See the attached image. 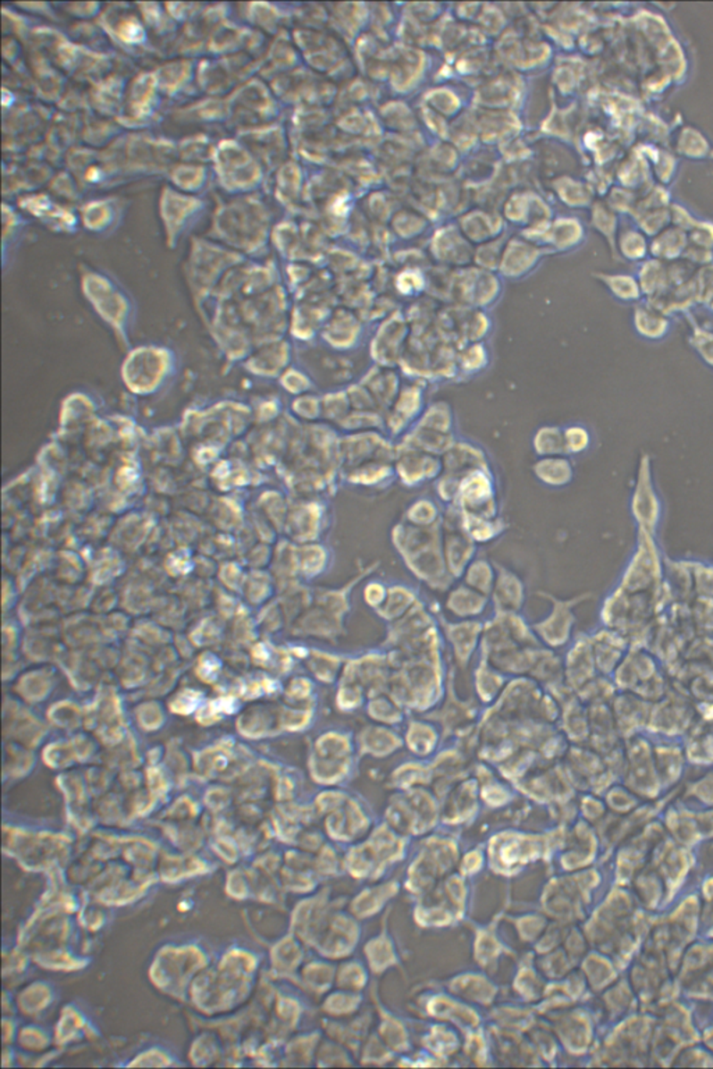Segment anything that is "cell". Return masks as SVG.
Listing matches in <instances>:
<instances>
[{
	"instance_id": "cell-5",
	"label": "cell",
	"mask_w": 713,
	"mask_h": 1069,
	"mask_svg": "<svg viewBox=\"0 0 713 1069\" xmlns=\"http://www.w3.org/2000/svg\"><path fill=\"white\" fill-rule=\"evenodd\" d=\"M616 254L628 263H644L650 258V240L638 228H619Z\"/></svg>"
},
{
	"instance_id": "cell-1",
	"label": "cell",
	"mask_w": 713,
	"mask_h": 1069,
	"mask_svg": "<svg viewBox=\"0 0 713 1069\" xmlns=\"http://www.w3.org/2000/svg\"><path fill=\"white\" fill-rule=\"evenodd\" d=\"M632 505L633 513L645 527L652 528L657 525L658 515H659V497L655 490L652 464H650V457L648 455H642L640 458Z\"/></svg>"
},
{
	"instance_id": "cell-9",
	"label": "cell",
	"mask_w": 713,
	"mask_h": 1069,
	"mask_svg": "<svg viewBox=\"0 0 713 1069\" xmlns=\"http://www.w3.org/2000/svg\"><path fill=\"white\" fill-rule=\"evenodd\" d=\"M688 244L713 249V223L710 221H697L688 231Z\"/></svg>"
},
{
	"instance_id": "cell-8",
	"label": "cell",
	"mask_w": 713,
	"mask_h": 1069,
	"mask_svg": "<svg viewBox=\"0 0 713 1069\" xmlns=\"http://www.w3.org/2000/svg\"><path fill=\"white\" fill-rule=\"evenodd\" d=\"M698 304H708L713 300V263L698 268L694 276Z\"/></svg>"
},
{
	"instance_id": "cell-7",
	"label": "cell",
	"mask_w": 713,
	"mask_h": 1069,
	"mask_svg": "<svg viewBox=\"0 0 713 1069\" xmlns=\"http://www.w3.org/2000/svg\"><path fill=\"white\" fill-rule=\"evenodd\" d=\"M692 330L690 333V346L697 353L700 360L713 370V330L700 328L692 321Z\"/></svg>"
},
{
	"instance_id": "cell-4",
	"label": "cell",
	"mask_w": 713,
	"mask_h": 1069,
	"mask_svg": "<svg viewBox=\"0 0 713 1069\" xmlns=\"http://www.w3.org/2000/svg\"><path fill=\"white\" fill-rule=\"evenodd\" d=\"M637 280L640 283L642 296L650 300L669 290V275H667V263L659 259L648 258L641 263L637 271Z\"/></svg>"
},
{
	"instance_id": "cell-6",
	"label": "cell",
	"mask_w": 713,
	"mask_h": 1069,
	"mask_svg": "<svg viewBox=\"0 0 713 1069\" xmlns=\"http://www.w3.org/2000/svg\"><path fill=\"white\" fill-rule=\"evenodd\" d=\"M597 278L605 284L615 298L622 303H640L642 298L637 276L627 273H598Z\"/></svg>"
},
{
	"instance_id": "cell-10",
	"label": "cell",
	"mask_w": 713,
	"mask_h": 1069,
	"mask_svg": "<svg viewBox=\"0 0 713 1069\" xmlns=\"http://www.w3.org/2000/svg\"><path fill=\"white\" fill-rule=\"evenodd\" d=\"M590 433L583 426H573L566 432L565 447L570 453H581L590 447Z\"/></svg>"
},
{
	"instance_id": "cell-3",
	"label": "cell",
	"mask_w": 713,
	"mask_h": 1069,
	"mask_svg": "<svg viewBox=\"0 0 713 1069\" xmlns=\"http://www.w3.org/2000/svg\"><path fill=\"white\" fill-rule=\"evenodd\" d=\"M687 246V231L677 228L675 224H670L650 238V256L659 259L662 263H673V261L683 258Z\"/></svg>"
},
{
	"instance_id": "cell-2",
	"label": "cell",
	"mask_w": 713,
	"mask_h": 1069,
	"mask_svg": "<svg viewBox=\"0 0 713 1069\" xmlns=\"http://www.w3.org/2000/svg\"><path fill=\"white\" fill-rule=\"evenodd\" d=\"M633 325L640 338L650 341H659L669 335L670 318L660 313L650 303H638L633 313Z\"/></svg>"
},
{
	"instance_id": "cell-11",
	"label": "cell",
	"mask_w": 713,
	"mask_h": 1069,
	"mask_svg": "<svg viewBox=\"0 0 713 1069\" xmlns=\"http://www.w3.org/2000/svg\"><path fill=\"white\" fill-rule=\"evenodd\" d=\"M707 306H708V308H709V310H710V313H713V300H712V301H710V303H709V304H708V305H707Z\"/></svg>"
}]
</instances>
